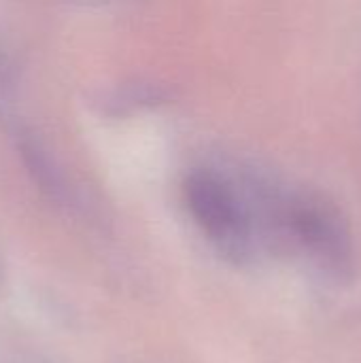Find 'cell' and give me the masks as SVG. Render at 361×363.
I'll list each match as a JSON object with an SVG mask.
<instances>
[{"label": "cell", "mask_w": 361, "mask_h": 363, "mask_svg": "<svg viewBox=\"0 0 361 363\" xmlns=\"http://www.w3.org/2000/svg\"><path fill=\"white\" fill-rule=\"evenodd\" d=\"M285 242L332 283H347L355 270V245L345 215L328 198L302 191L281 200L272 211Z\"/></svg>", "instance_id": "1"}, {"label": "cell", "mask_w": 361, "mask_h": 363, "mask_svg": "<svg viewBox=\"0 0 361 363\" xmlns=\"http://www.w3.org/2000/svg\"><path fill=\"white\" fill-rule=\"evenodd\" d=\"M187 206L204 230L226 253L243 259L251 249V213L230 183L209 170H198L185 181Z\"/></svg>", "instance_id": "2"}]
</instances>
